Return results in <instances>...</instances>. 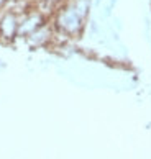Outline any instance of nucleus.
<instances>
[{"instance_id": "f257e3e1", "label": "nucleus", "mask_w": 151, "mask_h": 159, "mask_svg": "<svg viewBox=\"0 0 151 159\" xmlns=\"http://www.w3.org/2000/svg\"><path fill=\"white\" fill-rule=\"evenodd\" d=\"M84 18L80 16L77 11L74 10V7L71 3H64L62 7H59L54 13V18H53V28H54V33H61V34H66L69 38H76L79 36L84 30Z\"/></svg>"}, {"instance_id": "f03ea898", "label": "nucleus", "mask_w": 151, "mask_h": 159, "mask_svg": "<svg viewBox=\"0 0 151 159\" xmlns=\"http://www.w3.org/2000/svg\"><path fill=\"white\" fill-rule=\"evenodd\" d=\"M46 23V16L41 11H25V15L18 20V36L28 38L33 31Z\"/></svg>"}, {"instance_id": "7ed1b4c3", "label": "nucleus", "mask_w": 151, "mask_h": 159, "mask_svg": "<svg viewBox=\"0 0 151 159\" xmlns=\"http://www.w3.org/2000/svg\"><path fill=\"white\" fill-rule=\"evenodd\" d=\"M18 20L20 16L15 11H5L0 16V38L10 41L18 36Z\"/></svg>"}]
</instances>
